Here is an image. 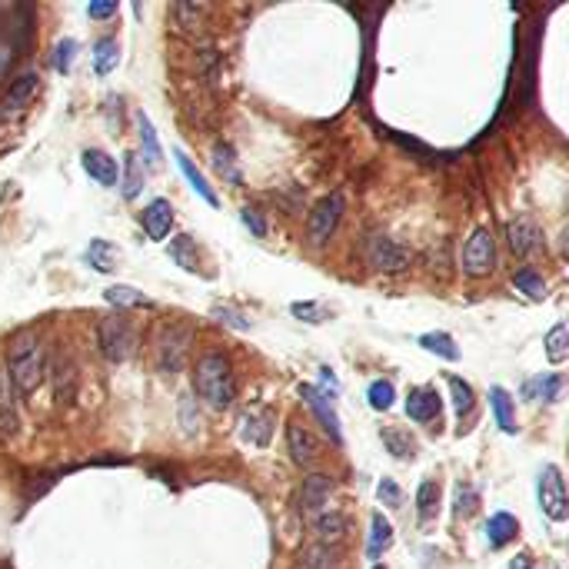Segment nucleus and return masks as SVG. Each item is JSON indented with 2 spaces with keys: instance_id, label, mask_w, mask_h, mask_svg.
Segmentation results:
<instances>
[{
  "instance_id": "nucleus-8",
  "label": "nucleus",
  "mask_w": 569,
  "mask_h": 569,
  "mask_svg": "<svg viewBox=\"0 0 569 569\" xmlns=\"http://www.w3.org/2000/svg\"><path fill=\"white\" fill-rule=\"evenodd\" d=\"M366 263L373 270H384V274H400V270L410 266V253L400 243L390 240V237H384V233H373L366 240Z\"/></svg>"
},
{
  "instance_id": "nucleus-29",
  "label": "nucleus",
  "mask_w": 569,
  "mask_h": 569,
  "mask_svg": "<svg viewBox=\"0 0 569 569\" xmlns=\"http://www.w3.org/2000/svg\"><path fill=\"white\" fill-rule=\"evenodd\" d=\"M170 260H174L176 266H184L186 274H197V247H194V240H190L186 233H180V237L170 240Z\"/></svg>"
},
{
  "instance_id": "nucleus-30",
  "label": "nucleus",
  "mask_w": 569,
  "mask_h": 569,
  "mask_svg": "<svg viewBox=\"0 0 569 569\" xmlns=\"http://www.w3.org/2000/svg\"><path fill=\"white\" fill-rule=\"evenodd\" d=\"M437 510H439V483L423 480L420 490H416V513H420V519H433Z\"/></svg>"
},
{
  "instance_id": "nucleus-46",
  "label": "nucleus",
  "mask_w": 569,
  "mask_h": 569,
  "mask_svg": "<svg viewBox=\"0 0 569 569\" xmlns=\"http://www.w3.org/2000/svg\"><path fill=\"white\" fill-rule=\"evenodd\" d=\"M113 14H117V4H87V17L104 21V17H113Z\"/></svg>"
},
{
  "instance_id": "nucleus-36",
  "label": "nucleus",
  "mask_w": 569,
  "mask_h": 569,
  "mask_svg": "<svg viewBox=\"0 0 569 569\" xmlns=\"http://www.w3.org/2000/svg\"><path fill=\"white\" fill-rule=\"evenodd\" d=\"M546 357H549V363H563L569 357V330H566V323H556V327L546 333Z\"/></svg>"
},
{
  "instance_id": "nucleus-10",
  "label": "nucleus",
  "mask_w": 569,
  "mask_h": 569,
  "mask_svg": "<svg viewBox=\"0 0 569 569\" xmlns=\"http://www.w3.org/2000/svg\"><path fill=\"white\" fill-rule=\"evenodd\" d=\"M240 433L250 447H270L274 437V413L263 410V406H250L240 413Z\"/></svg>"
},
{
  "instance_id": "nucleus-1",
  "label": "nucleus",
  "mask_w": 569,
  "mask_h": 569,
  "mask_svg": "<svg viewBox=\"0 0 569 569\" xmlns=\"http://www.w3.org/2000/svg\"><path fill=\"white\" fill-rule=\"evenodd\" d=\"M194 386L213 410H227L237 400V384H233L230 360L223 353H203L194 370Z\"/></svg>"
},
{
  "instance_id": "nucleus-24",
  "label": "nucleus",
  "mask_w": 569,
  "mask_h": 569,
  "mask_svg": "<svg viewBox=\"0 0 569 569\" xmlns=\"http://www.w3.org/2000/svg\"><path fill=\"white\" fill-rule=\"evenodd\" d=\"M490 406H492V416H496L500 429H503V433H516V403L503 386H492L490 390Z\"/></svg>"
},
{
  "instance_id": "nucleus-45",
  "label": "nucleus",
  "mask_w": 569,
  "mask_h": 569,
  "mask_svg": "<svg viewBox=\"0 0 569 569\" xmlns=\"http://www.w3.org/2000/svg\"><path fill=\"white\" fill-rule=\"evenodd\" d=\"M240 220H243V227H247V230H253V237H266V223H263V217L257 213V210L247 207L240 213Z\"/></svg>"
},
{
  "instance_id": "nucleus-40",
  "label": "nucleus",
  "mask_w": 569,
  "mask_h": 569,
  "mask_svg": "<svg viewBox=\"0 0 569 569\" xmlns=\"http://www.w3.org/2000/svg\"><path fill=\"white\" fill-rule=\"evenodd\" d=\"M366 400H370L373 410H390L396 400V390L390 380H373L370 390H366Z\"/></svg>"
},
{
  "instance_id": "nucleus-19",
  "label": "nucleus",
  "mask_w": 569,
  "mask_h": 569,
  "mask_svg": "<svg viewBox=\"0 0 569 569\" xmlns=\"http://www.w3.org/2000/svg\"><path fill=\"white\" fill-rule=\"evenodd\" d=\"M390 546H393V526H390V519H386L384 513H373V519H370V539H366V556L376 563V559L384 556Z\"/></svg>"
},
{
  "instance_id": "nucleus-9",
  "label": "nucleus",
  "mask_w": 569,
  "mask_h": 569,
  "mask_svg": "<svg viewBox=\"0 0 569 569\" xmlns=\"http://www.w3.org/2000/svg\"><path fill=\"white\" fill-rule=\"evenodd\" d=\"M330 492H333V480L323 476V473H313V476L303 480V492H300V513H303V519L313 523L320 513H327Z\"/></svg>"
},
{
  "instance_id": "nucleus-35",
  "label": "nucleus",
  "mask_w": 569,
  "mask_h": 569,
  "mask_svg": "<svg viewBox=\"0 0 569 569\" xmlns=\"http://www.w3.org/2000/svg\"><path fill=\"white\" fill-rule=\"evenodd\" d=\"M74 384H77V373H74V366L64 360H57L54 366V400H74Z\"/></svg>"
},
{
  "instance_id": "nucleus-18",
  "label": "nucleus",
  "mask_w": 569,
  "mask_h": 569,
  "mask_svg": "<svg viewBox=\"0 0 569 569\" xmlns=\"http://www.w3.org/2000/svg\"><path fill=\"white\" fill-rule=\"evenodd\" d=\"M137 127H140V150H143V164L150 167V170H160L164 164V150H160V140H157V131L150 117L147 113H137Z\"/></svg>"
},
{
  "instance_id": "nucleus-49",
  "label": "nucleus",
  "mask_w": 569,
  "mask_h": 569,
  "mask_svg": "<svg viewBox=\"0 0 569 569\" xmlns=\"http://www.w3.org/2000/svg\"><path fill=\"white\" fill-rule=\"evenodd\" d=\"M320 380H323V390H320V393L337 390V376H333V370H327V366H323V370H320Z\"/></svg>"
},
{
  "instance_id": "nucleus-31",
  "label": "nucleus",
  "mask_w": 569,
  "mask_h": 569,
  "mask_svg": "<svg viewBox=\"0 0 569 569\" xmlns=\"http://www.w3.org/2000/svg\"><path fill=\"white\" fill-rule=\"evenodd\" d=\"M513 286L516 290H523L529 300H546V280L533 270V266H523V270H516L513 274Z\"/></svg>"
},
{
  "instance_id": "nucleus-13",
  "label": "nucleus",
  "mask_w": 569,
  "mask_h": 569,
  "mask_svg": "<svg viewBox=\"0 0 569 569\" xmlns=\"http://www.w3.org/2000/svg\"><path fill=\"white\" fill-rule=\"evenodd\" d=\"M37 84H41V77H37L33 70H27V74H21L17 80H11V90H7L4 100H0V117L21 113V110L31 104L33 94H37Z\"/></svg>"
},
{
  "instance_id": "nucleus-6",
  "label": "nucleus",
  "mask_w": 569,
  "mask_h": 569,
  "mask_svg": "<svg viewBox=\"0 0 569 569\" xmlns=\"http://www.w3.org/2000/svg\"><path fill=\"white\" fill-rule=\"evenodd\" d=\"M496 266V240L490 227H476L463 247V270L470 276H486Z\"/></svg>"
},
{
  "instance_id": "nucleus-4",
  "label": "nucleus",
  "mask_w": 569,
  "mask_h": 569,
  "mask_svg": "<svg viewBox=\"0 0 569 569\" xmlns=\"http://www.w3.org/2000/svg\"><path fill=\"white\" fill-rule=\"evenodd\" d=\"M190 343H194V333H190L186 327L170 323V327L160 330V337H157V370L167 373V376H174V373L184 370Z\"/></svg>"
},
{
  "instance_id": "nucleus-27",
  "label": "nucleus",
  "mask_w": 569,
  "mask_h": 569,
  "mask_svg": "<svg viewBox=\"0 0 569 569\" xmlns=\"http://www.w3.org/2000/svg\"><path fill=\"white\" fill-rule=\"evenodd\" d=\"M380 439H384V447L393 453L396 460H413L416 456V439L400 427H384L380 429Z\"/></svg>"
},
{
  "instance_id": "nucleus-14",
  "label": "nucleus",
  "mask_w": 569,
  "mask_h": 569,
  "mask_svg": "<svg viewBox=\"0 0 569 569\" xmlns=\"http://www.w3.org/2000/svg\"><path fill=\"white\" fill-rule=\"evenodd\" d=\"M286 447H290V456H294V463H300V466H310V463L320 460V443L317 437L310 433L303 423H290L286 427Z\"/></svg>"
},
{
  "instance_id": "nucleus-26",
  "label": "nucleus",
  "mask_w": 569,
  "mask_h": 569,
  "mask_svg": "<svg viewBox=\"0 0 569 569\" xmlns=\"http://www.w3.org/2000/svg\"><path fill=\"white\" fill-rule=\"evenodd\" d=\"M117 64H121V44L113 37H100L94 44V70L100 77H107V74L117 70Z\"/></svg>"
},
{
  "instance_id": "nucleus-48",
  "label": "nucleus",
  "mask_w": 569,
  "mask_h": 569,
  "mask_svg": "<svg viewBox=\"0 0 569 569\" xmlns=\"http://www.w3.org/2000/svg\"><path fill=\"white\" fill-rule=\"evenodd\" d=\"M473 503H476V492H473V490H466V496H463V492H460V496H456V513H466V516H470L473 513Z\"/></svg>"
},
{
  "instance_id": "nucleus-15",
  "label": "nucleus",
  "mask_w": 569,
  "mask_h": 569,
  "mask_svg": "<svg viewBox=\"0 0 569 569\" xmlns=\"http://www.w3.org/2000/svg\"><path fill=\"white\" fill-rule=\"evenodd\" d=\"M439 406H443V400H439L437 386H416V390H410V396H406V416L416 420V423L437 420Z\"/></svg>"
},
{
  "instance_id": "nucleus-22",
  "label": "nucleus",
  "mask_w": 569,
  "mask_h": 569,
  "mask_svg": "<svg viewBox=\"0 0 569 569\" xmlns=\"http://www.w3.org/2000/svg\"><path fill=\"white\" fill-rule=\"evenodd\" d=\"M0 433L11 437L17 433V403H14V390H11V376L0 366Z\"/></svg>"
},
{
  "instance_id": "nucleus-42",
  "label": "nucleus",
  "mask_w": 569,
  "mask_h": 569,
  "mask_svg": "<svg viewBox=\"0 0 569 569\" xmlns=\"http://www.w3.org/2000/svg\"><path fill=\"white\" fill-rule=\"evenodd\" d=\"M74 57H77V41H60V44L54 47V67L60 70V74H70V67H74Z\"/></svg>"
},
{
  "instance_id": "nucleus-37",
  "label": "nucleus",
  "mask_w": 569,
  "mask_h": 569,
  "mask_svg": "<svg viewBox=\"0 0 569 569\" xmlns=\"http://www.w3.org/2000/svg\"><path fill=\"white\" fill-rule=\"evenodd\" d=\"M213 167H217V174L227 180V184H240V170H237V160H233V150L227 143H220L213 147Z\"/></svg>"
},
{
  "instance_id": "nucleus-43",
  "label": "nucleus",
  "mask_w": 569,
  "mask_h": 569,
  "mask_svg": "<svg viewBox=\"0 0 569 569\" xmlns=\"http://www.w3.org/2000/svg\"><path fill=\"white\" fill-rule=\"evenodd\" d=\"M376 496H380V503L390 506V510H400L403 506V490L396 486V480H390V476H384L380 480V486H376Z\"/></svg>"
},
{
  "instance_id": "nucleus-7",
  "label": "nucleus",
  "mask_w": 569,
  "mask_h": 569,
  "mask_svg": "<svg viewBox=\"0 0 569 569\" xmlns=\"http://www.w3.org/2000/svg\"><path fill=\"white\" fill-rule=\"evenodd\" d=\"M339 217H343V194H330V197H323L307 220V240L313 243V247H323V243L337 233Z\"/></svg>"
},
{
  "instance_id": "nucleus-5",
  "label": "nucleus",
  "mask_w": 569,
  "mask_h": 569,
  "mask_svg": "<svg viewBox=\"0 0 569 569\" xmlns=\"http://www.w3.org/2000/svg\"><path fill=\"white\" fill-rule=\"evenodd\" d=\"M539 506L553 523H563L569 516V500H566V480L559 473L556 463H546L539 473Z\"/></svg>"
},
{
  "instance_id": "nucleus-50",
  "label": "nucleus",
  "mask_w": 569,
  "mask_h": 569,
  "mask_svg": "<svg viewBox=\"0 0 569 569\" xmlns=\"http://www.w3.org/2000/svg\"><path fill=\"white\" fill-rule=\"evenodd\" d=\"M180 413H184V423H186V429H190V433H194V427H197V423H194V416H190V396H184V403H180Z\"/></svg>"
},
{
  "instance_id": "nucleus-20",
  "label": "nucleus",
  "mask_w": 569,
  "mask_h": 569,
  "mask_svg": "<svg viewBox=\"0 0 569 569\" xmlns=\"http://www.w3.org/2000/svg\"><path fill=\"white\" fill-rule=\"evenodd\" d=\"M516 533H519V519L513 513H492L490 523H486V539H490L492 549L513 543Z\"/></svg>"
},
{
  "instance_id": "nucleus-41",
  "label": "nucleus",
  "mask_w": 569,
  "mask_h": 569,
  "mask_svg": "<svg viewBox=\"0 0 569 569\" xmlns=\"http://www.w3.org/2000/svg\"><path fill=\"white\" fill-rule=\"evenodd\" d=\"M210 317L217 320V323H223V327H233V330H250V320L243 317L240 310H233V307H213L210 310Z\"/></svg>"
},
{
  "instance_id": "nucleus-33",
  "label": "nucleus",
  "mask_w": 569,
  "mask_h": 569,
  "mask_svg": "<svg viewBox=\"0 0 569 569\" xmlns=\"http://www.w3.org/2000/svg\"><path fill=\"white\" fill-rule=\"evenodd\" d=\"M104 300H107V303H113V307H150V300H147L140 290L123 286V284L107 286V290H104Z\"/></svg>"
},
{
  "instance_id": "nucleus-47",
  "label": "nucleus",
  "mask_w": 569,
  "mask_h": 569,
  "mask_svg": "<svg viewBox=\"0 0 569 569\" xmlns=\"http://www.w3.org/2000/svg\"><path fill=\"white\" fill-rule=\"evenodd\" d=\"M14 57H17V54H14V50H11V44H7V47H0V80H4V77H7V74H11Z\"/></svg>"
},
{
  "instance_id": "nucleus-2",
  "label": "nucleus",
  "mask_w": 569,
  "mask_h": 569,
  "mask_svg": "<svg viewBox=\"0 0 569 569\" xmlns=\"http://www.w3.org/2000/svg\"><path fill=\"white\" fill-rule=\"evenodd\" d=\"M44 347L33 333H21V337L11 343V366H7V376L17 393H33L37 386L44 384Z\"/></svg>"
},
{
  "instance_id": "nucleus-3",
  "label": "nucleus",
  "mask_w": 569,
  "mask_h": 569,
  "mask_svg": "<svg viewBox=\"0 0 569 569\" xmlns=\"http://www.w3.org/2000/svg\"><path fill=\"white\" fill-rule=\"evenodd\" d=\"M97 343H100V353H104V360L107 363L131 360L133 347H137L131 320H123L121 313H117V317H104L97 327Z\"/></svg>"
},
{
  "instance_id": "nucleus-34",
  "label": "nucleus",
  "mask_w": 569,
  "mask_h": 569,
  "mask_svg": "<svg viewBox=\"0 0 569 569\" xmlns=\"http://www.w3.org/2000/svg\"><path fill=\"white\" fill-rule=\"evenodd\" d=\"M420 347L443 357V360H460V350H456V343H453L449 333H423V337H420Z\"/></svg>"
},
{
  "instance_id": "nucleus-39",
  "label": "nucleus",
  "mask_w": 569,
  "mask_h": 569,
  "mask_svg": "<svg viewBox=\"0 0 569 569\" xmlns=\"http://www.w3.org/2000/svg\"><path fill=\"white\" fill-rule=\"evenodd\" d=\"M559 390H563V376L559 373H546V376H539L537 384L526 386V393H537V400H546V403L559 400Z\"/></svg>"
},
{
  "instance_id": "nucleus-23",
  "label": "nucleus",
  "mask_w": 569,
  "mask_h": 569,
  "mask_svg": "<svg viewBox=\"0 0 569 569\" xmlns=\"http://www.w3.org/2000/svg\"><path fill=\"white\" fill-rule=\"evenodd\" d=\"M313 533L320 537L323 546H337L339 539H343V533H347V519L337 510H327V513H320L313 519Z\"/></svg>"
},
{
  "instance_id": "nucleus-32",
  "label": "nucleus",
  "mask_w": 569,
  "mask_h": 569,
  "mask_svg": "<svg viewBox=\"0 0 569 569\" xmlns=\"http://www.w3.org/2000/svg\"><path fill=\"white\" fill-rule=\"evenodd\" d=\"M447 386H449V393H453V410H456V416L473 413V406H476L473 386L466 384V380H460V376H453V373L447 376Z\"/></svg>"
},
{
  "instance_id": "nucleus-52",
  "label": "nucleus",
  "mask_w": 569,
  "mask_h": 569,
  "mask_svg": "<svg viewBox=\"0 0 569 569\" xmlns=\"http://www.w3.org/2000/svg\"><path fill=\"white\" fill-rule=\"evenodd\" d=\"M373 569H384V566H373Z\"/></svg>"
},
{
  "instance_id": "nucleus-17",
  "label": "nucleus",
  "mask_w": 569,
  "mask_h": 569,
  "mask_svg": "<svg viewBox=\"0 0 569 569\" xmlns=\"http://www.w3.org/2000/svg\"><path fill=\"white\" fill-rule=\"evenodd\" d=\"M84 170H87L100 186H117V180H121L117 160L110 154H104V150H84Z\"/></svg>"
},
{
  "instance_id": "nucleus-11",
  "label": "nucleus",
  "mask_w": 569,
  "mask_h": 569,
  "mask_svg": "<svg viewBox=\"0 0 569 569\" xmlns=\"http://www.w3.org/2000/svg\"><path fill=\"white\" fill-rule=\"evenodd\" d=\"M300 396L307 400V406L317 413V420L323 423V429L330 433V439L333 443H343V427H339V416L337 410H333V403H330V396L327 393H320L317 386H300Z\"/></svg>"
},
{
  "instance_id": "nucleus-38",
  "label": "nucleus",
  "mask_w": 569,
  "mask_h": 569,
  "mask_svg": "<svg viewBox=\"0 0 569 569\" xmlns=\"http://www.w3.org/2000/svg\"><path fill=\"white\" fill-rule=\"evenodd\" d=\"M143 186V170H140V160L133 154L123 157V197L133 200L137 194H140Z\"/></svg>"
},
{
  "instance_id": "nucleus-16",
  "label": "nucleus",
  "mask_w": 569,
  "mask_h": 569,
  "mask_svg": "<svg viewBox=\"0 0 569 569\" xmlns=\"http://www.w3.org/2000/svg\"><path fill=\"white\" fill-rule=\"evenodd\" d=\"M170 227H174V207H170V200L157 197L147 203V210H143V230H147V237L150 240H164L167 233H170Z\"/></svg>"
},
{
  "instance_id": "nucleus-28",
  "label": "nucleus",
  "mask_w": 569,
  "mask_h": 569,
  "mask_svg": "<svg viewBox=\"0 0 569 569\" xmlns=\"http://www.w3.org/2000/svg\"><path fill=\"white\" fill-rule=\"evenodd\" d=\"M117 260H121V253H117V247L113 243H107V240H90V247H87V263L97 270V274H110L113 266H117Z\"/></svg>"
},
{
  "instance_id": "nucleus-12",
  "label": "nucleus",
  "mask_w": 569,
  "mask_h": 569,
  "mask_svg": "<svg viewBox=\"0 0 569 569\" xmlns=\"http://www.w3.org/2000/svg\"><path fill=\"white\" fill-rule=\"evenodd\" d=\"M506 240H510L513 257H529V253H537L543 247V233H539L537 220L519 217L506 227Z\"/></svg>"
},
{
  "instance_id": "nucleus-21",
  "label": "nucleus",
  "mask_w": 569,
  "mask_h": 569,
  "mask_svg": "<svg viewBox=\"0 0 569 569\" xmlns=\"http://www.w3.org/2000/svg\"><path fill=\"white\" fill-rule=\"evenodd\" d=\"M296 569H343V559H339L337 546H323V543H317V546H310L300 553Z\"/></svg>"
},
{
  "instance_id": "nucleus-44",
  "label": "nucleus",
  "mask_w": 569,
  "mask_h": 569,
  "mask_svg": "<svg viewBox=\"0 0 569 569\" xmlns=\"http://www.w3.org/2000/svg\"><path fill=\"white\" fill-rule=\"evenodd\" d=\"M290 313H294V317H300V320H307V323H323V320H327V313H323V307H320V303H294V307H290Z\"/></svg>"
},
{
  "instance_id": "nucleus-51",
  "label": "nucleus",
  "mask_w": 569,
  "mask_h": 569,
  "mask_svg": "<svg viewBox=\"0 0 569 569\" xmlns=\"http://www.w3.org/2000/svg\"><path fill=\"white\" fill-rule=\"evenodd\" d=\"M510 569H529V556H516Z\"/></svg>"
},
{
  "instance_id": "nucleus-25",
  "label": "nucleus",
  "mask_w": 569,
  "mask_h": 569,
  "mask_svg": "<svg viewBox=\"0 0 569 569\" xmlns=\"http://www.w3.org/2000/svg\"><path fill=\"white\" fill-rule=\"evenodd\" d=\"M174 157H176V164H180V170H184V176L190 180V186L197 190L200 197L207 200L210 207H220V197L213 194V186L207 184V176H203V174L197 170V164H194V160H190V157H186L184 150H174Z\"/></svg>"
}]
</instances>
